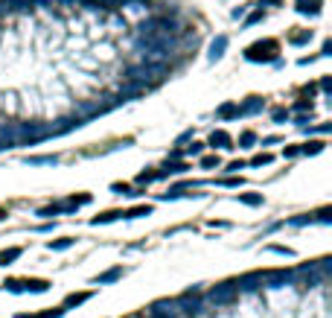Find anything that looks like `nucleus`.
Segmentation results:
<instances>
[{"mask_svg": "<svg viewBox=\"0 0 332 318\" xmlns=\"http://www.w3.org/2000/svg\"><path fill=\"white\" fill-rule=\"evenodd\" d=\"M166 76H169V64H140V67H131L128 70L125 85H131V88H137V91L146 94L149 88H155Z\"/></svg>", "mask_w": 332, "mask_h": 318, "instance_id": "1", "label": "nucleus"}, {"mask_svg": "<svg viewBox=\"0 0 332 318\" xmlns=\"http://www.w3.org/2000/svg\"><path fill=\"white\" fill-rule=\"evenodd\" d=\"M137 35L140 38H175L178 35V23L166 15H157V18H149L137 26Z\"/></svg>", "mask_w": 332, "mask_h": 318, "instance_id": "2", "label": "nucleus"}, {"mask_svg": "<svg viewBox=\"0 0 332 318\" xmlns=\"http://www.w3.org/2000/svg\"><path fill=\"white\" fill-rule=\"evenodd\" d=\"M236 292H239L236 283H222V286H216L213 292H207V301L216 304V307H219V304H230V301L236 298Z\"/></svg>", "mask_w": 332, "mask_h": 318, "instance_id": "3", "label": "nucleus"}, {"mask_svg": "<svg viewBox=\"0 0 332 318\" xmlns=\"http://www.w3.org/2000/svg\"><path fill=\"white\" fill-rule=\"evenodd\" d=\"M274 53H277V44H274V41H265V44H254V47H248L245 56H248L251 61H271Z\"/></svg>", "mask_w": 332, "mask_h": 318, "instance_id": "4", "label": "nucleus"}, {"mask_svg": "<svg viewBox=\"0 0 332 318\" xmlns=\"http://www.w3.org/2000/svg\"><path fill=\"white\" fill-rule=\"evenodd\" d=\"M149 316H157V318H178V316H181V310H178V301H157V304H152Z\"/></svg>", "mask_w": 332, "mask_h": 318, "instance_id": "5", "label": "nucleus"}, {"mask_svg": "<svg viewBox=\"0 0 332 318\" xmlns=\"http://www.w3.org/2000/svg\"><path fill=\"white\" fill-rule=\"evenodd\" d=\"M260 286H262V275H245V278L236 281V289H242V292H251V289H260Z\"/></svg>", "mask_w": 332, "mask_h": 318, "instance_id": "6", "label": "nucleus"}, {"mask_svg": "<svg viewBox=\"0 0 332 318\" xmlns=\"http://www.w3.org/2000/svg\"><path fill=\"white\" fill-rule=\"evenodd\" d=\"M225 47H227V38H225V35H219V38L210 44V58H219V56L225 53Z\"/></svg>", "mask_w": 332, "mask_h": 318, "instance_id": "7", "label": "nucleus"}, {"mask_svg": "<svg viewBox=\"0 0 332 318\" xmlns=\"http://www.w3.org/2000/svg\"><path fill=\"white\" fill-rule=\"evenodd\" d=\"M210 143H213V146H222V149H230V134H227V131H213Z\"/></svg>", "mask_w": 332, "mask_h": 318, "instance_id": "8", "label": "nucleus"}, {"mask_svg": "<svg viewBox=\"0 0 332 318\" xmlns=\"http://www.w3.org/2000/svg\"><path fill=\"white\" fill-rule=\"evenodd\" d=\"M29 164H32V167H44V164L52 167V164H58V158H55V155H44V158H29Z\"/></svg>", "mask_w": 332, "mask_h": 318, "instance_id": "9", "label": "nucleus"}, {"mask_svg": "<svg viewBox=\"0 0 332 318\" xmlns=\"http://www.w3.org/2000/svg\"><path fill=\"white\" fill-rule=\"evenodd\" d=\"M152 213V207L149 205H140V207H131L128 213H122V216H128V219H137V216H149Z\"/></svg>", "mask_w": 332, "mask_h": 318, "instance_id": "10", "label": "nucleus"}, {"mask_svg": "<svg viewBox=\"0 0 332 318\" xmlns=\"http://www.w3.org/2000/svg\"><path fill=\"white\" fill-rule=\"evenodd\" d=\"M20 257V248H9V251H3L0 254V266H9L12 260H17Z\"/></svg>", "mask_w": 332, "mask_h": 318, "instance_id": "11", "label": "nucleus"}, {"mask_svg": "<svg viewBox=\"0 0 332 318\" xmlns=\"http://www.w3.org/2000/svg\"><path fill=\"white\" fill-rule=\"evenodd\" d=\"M239 202H245V205H251V207H257V205H262V196H257V193H242V196H239Z\"/></svg>", "mask_w": 332, "mask_h": 318, "instance_id": "12", "label": "nucleus"}, {"mask_svg": "<svg viewBox=\"0 0 332 318\" xmlns=\"http://www.w3.org/2000/svg\"><path fill=\"white\" fill-rule=\"evenodd\" d=\"M122 275V269H111V272H105V275H99L96 278V283H111V281H117Z\"/></svg>", "mask_w": 332, "mask_h": 318, "instance_id": "13", "label": "nucleus"}, {"mask_svg": "<svg viewBox=\"0 0 332 318\" xmlns=\"http://www.w3.org/2000/svg\"><path fill=\"white\" fill-rule=\"evenodd\" d=\"M117 0H82V6H87V9H102V6H114Z\"/></svg>", "mask_w": 332, "mask_h": 318, "instance_id": "14", "label": "nucleus"}, {"mask_svg": "<svg viewBox=\"0 0 332 318\" xmlns=\"http://www.w3.org/2000/svg\"><path fill=\"white\" fill-rule=\"evenodd\" d=\"M9 146H15L12 134H9V129H0V149H9Z\"/></svg>", "mask_w": 332, "mask_h": 318, "instance_id": "15", "label": "nucleus"}, {"mask_svg": "<svg viewBox=\"0 0 332 318\" xmlns=\"http://www.w3.org/2000/svg\"><path fill=\"white\" fill-rule=\"evenodd\" d=\"M260 108H262V99H248L242 111H248V114H254V111H260Z\"/></svg>", "mask_w": 332, "mask_h": 318, "instance_id": "16", "label": "nucleus"}, {"mask_svg": "<svg viewBox=\"0 0 332 318\" xmlns=\"http://www.w3.org/2000/svg\"><path fill=\"white\" fill-rule=\"evenodd\" d=\"M117 216H122V213H102V216H96V219H93V225H99V222H114Z\"/></svg>", "mask_w": 332, "mask_h": 318, "instance_id": "17", "label": "nucleus"}, {"mask_svg": "<svg viewBox=\"0 0 332 318\" xmlns=\"http://www.w3.org/2000/svg\"><path fill=\"white\" fill-rule=\"evenodd\" d=\"M73 245V240H58V243H50V248H55V251H64V248H70Z\"/></svg>", "mask_w": 332, "mask_h": 318, "instance_id": "18", "label": "nucleus"}, {"mask_svg": "<svg viewBox=\"0 0 332 318\" xmlns=\"http://www.w3.org/2000/svg\"><path fill=\"white\" fill-rule=\"evenodd\" d=\"M236 111H239V108H236V105H225V108H222V117H233V114H236Z\"/></svg>", "mask_w": 332, "mask_h": 318, "instance_id": "19", "label": "nucleus"}, {"mask_svg": "<svg viewBox=\"0 0 332 318\" xmlns=\"http://www.w3.org/2000/svg\"><path fill=\"white\" fill-rule=\"evenodd\" d=\"M268 161H271V155H257V158H254L251 164H257V167H262V164H268Z\"/></svg>", "mask_w": 332, "mask_h": 318, "instance_id": "20", "label": "nucleus"}, {"mask_svg": "<svg viewBox=\"0 0 332 318\" xmlns=\"http://www.w3.org/2000/svg\"><path fill=\"white\" fill-rule=\"evenodd\" d=\"M82 301H87V292H85V295H70V298H67V304H82Z\"/></svg>", "mask_w": 332, "mask_h": 318, "instance_id": "21", "label": "nucleus"}, {"mask_svg": "<svg viewBox=\"0 0 332 318\" xmlns=\"http://www.w3.org/2000/svg\"><path fill=\"white\" fill-rule=\"evenodd\" d=\"M321 149H324V143H309L303 152H312V155H315V152H321Z\"/></svg>", "mask_w": 332, "mask_h": 318, "instance_id": "22", "label": "nucleus"}, {"mask_svg": "<svg viewBox=\"0 0 332 318\" xmlns=\"http://www.w3.org/2000/svg\"><path fill=\"white\" fill-rule=\"evenodd\" d=\"M201 167H219V158H213V155H210V158H204V161H201Z\"/></svg>", "mask_w": 332, "mask_h": 318, "instance_id": "23", "label": "nucleus"}, {"mask_svg": "<svg viewBox=\"0 0 332 318\" xmlns=\"http://www.w3.org/2000/svg\"><path fill=\"white\" fill-rule=\"evenodd\" d=\"M306 38H309V32H300V35H292V41H295V44H303Z\"/></svg>", "mask_w": 332, "mask_h": 318, "instance_id": "24", "label": "nucleus"}, {"mask_svg": "<svg viewBox=\"0 0 332 318\" xmlns=\"http://www.w3.org/2000/svg\"><path fill=\"white\" fill-rule=\"evenodd\" d=\"M254 140H257V137H254V134H251V131H245V134H242V143H245V146H251V143H254Z\"/></svg>", "mask_w": 332, "mask_h": 318, "instance_id": "25", "label": "nucleus"}, {"mask_svg": "<svg viewBox=\"0 0 332 318\" xmlns=\"http://www.w3.org/2000/svg\"><path fill=\"white\" fill-rule=\"evenodd\" d=\"M295 108H297V111H306V108H312V102H306V99H300V102H297Z\"/></svg>", "mask_w": 332, "mask_h": 318, "instance_id": "26", "label": "nucleus"}, {"mask_svg": "<svg viewBox=\"0 0 332 318\" xmlns=\"http://www.w3.org/2000/svg\"><path fill=\"white\" fill-rule=\"evenodd\" d=\"M3 216H6V213H3V210H0V219H3Z\"/></svg>", "mask_w": 332, "mask_h": 318, "instance_id": "27", "label": "nucleus"}]
</instances>
